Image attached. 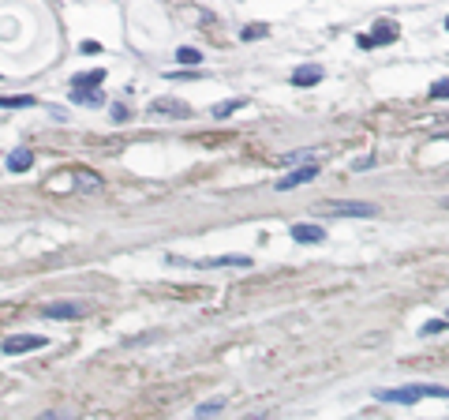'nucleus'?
I'll list each match as a JSON object with an SVG mask.
<instances>
[{"label": "nucleus", "instance_id": "f257e3e1", "mask_svg": "<svg viewBox=\"0 0 449 420\" xmlns=\"http://www.w3.org/2000/svg\"><path fill=\"white\" fill-rule=\"evenodd\" d=\"M378 402L386 405H416L424 398H449V387L438 383H412V387H397V390H375Z\"/></svg>", "mask_w": 449, "mask_h": 420}, {"label": "nucleus", "instance_id": "f03ea898", "mask_svg": "<svg viewBox=\"0 0 449 420\" xmlns=\"http://www.w3.org/2000/svg\"><path fill=\"white\" fill-rule=\"evenodd\" d=\"M322 214H329V218H375L378 206L363 203V199H329V203H322Z\"/></svg>", "mask_w": 449, "mask_h": 420}, {"label": "nucleus", "instance_id": "7ed1b4c3", "mask_svg": "<svg viewBox=\"0 0 449 420\" xmlns=\"http://www.w3.org/2000/svg\"><path fill=\"white\" fill-rule=\"evenodd\" d=\"M150 113H154V116H165V121H188V116H191V105L180 101V98H154V101H150Z\"/></svg>", "mask_w": 449, "mask_h": 420}, {"label": "nucleus", "instance_id": "20e7f679", "mask_svg": "<svg viewBox=\"0 0 449 420\" xmlns=\"http://www.w3.org/2000/svg\"><path fill=\"white\" fill-rule=\"evenodd\" d=\"M42 311H45V319H83L90 304H83V300H52Z\"/></svg>", "mask_w": 449, "mask_h": 420}, {"label": "nucleus", "instance_id": "39448f33", "mask_svg": "<svg viewBox=\"0 0 449 420\" xmlns=\"http://www.w3.org/2000/svg\"><path fill=\"white\" fill-rule=\"evenodd\" d=\"M314 177H319V165L307 162V165L292 169V173H285L281 180L273 184V188H277V192H292V188H300V184H307V180H314Z\"/></svg>", "mask_w": 449, "mask_h": 420}, {"label": "nucleus", "instance_id": "423d86ee", "mask_svg": "<svg viewBox=\"0 0 449 420\" xmlns=\"http://www.w3.org/2000/svg\"><path fill=\"white\" fill-rule=\"evenodd\" d=\"M45 346V338L42 334H11V338H4V349L8 357H19V353H30V349H42Z\"/></svg>", "mask_w": 449, "mask_h": 420}, {"label": "nucleus", "instance_id": "0eeeda50", "mask_svg": "<svg viewBox=\"0 0 449 420\" xmlns=\"http://www.w3.org/2000/svg\"><path fill=\"white\" fill-rule=\"evenodd\" d=\"M292 241L296 244H319V241H326V229L314 226V221H296V226H292Z\"/></svg>", "mask_w": 449, "mask_h": 420}, {"label": "nucleus", "instance_id": "6e6552de", "mask_svg": "<svg viewBox=\"0 0 449 420\" xmlns=\"http://www.w3.org/2000/svg\"><path fill=\"white\" fill-rule=\"evenodd\" d=\"M390 42H397V26H393V23H378V26H375V34L360 38V45H363V49H367V45H390Z\"/></svg>", "mask_w": 449, "mask_h": 420}, {"label": "nucleus", "instance_id": "1a4fd4ad", "mask_svg": "<svg viewBox=\"0 0 449 420\" xmlns=\"http://www.w3.org/2000/svg\"><path fill=\"white\" fill-rule=\"evenodd\" d=\"M319 79H322L319 64H300V68L292 72V87H314Z\"/></svg>", "mask_w": 449, "mask_h": 420}, {"label": "nucleus", "instance_id": "9d476101", "mask_svg": "<svg viewBox=\"0 0 449 420\" xmlns=\"http://www.w3.org/2000/svg\"><path fill=\"white\" fill-rule=\"evenodd\" d=\"M75 188L86 192V195H94V192H101V177L90 173V169H75Z\"/></svg>", "mask_w": 449, "mask_h": 420}, {"label": "nucleus", "instance_id": "9b49d317", "mask_svg": "<svg viewBox=\"0 0 449 420\" xmlns=\"http://www.w3.org/2000/svg\"><path fill=\"white\" fill-rule=\"evenodd\" d=\"M30 165H34V154L26 150V147H16V150L8 154V169H11V173H26Z\"/></svg>", "mask_w": 449, "mask_h": 420}, {"label": "nucleus", "instance_id": "f8f14e48", "mask_svg": "<svg viewBox=\"0 0 449 420\" xmlns=\"http://www.w3.org/2000/svg\"><path fill=\"white\" fill-rule=\"evenodd\" d=\"M105 83V72L94 68V72H83V75H75L72 79V90H90V87H101Z\"/></svg>", "mask_w": 449, "mask_h": 420}, {"label": "nucleus", "instance_id": "ddd939ff", "mask_svg": "<svg viewBox=\"0 0 449 420\" xmlns=\"http://www.w3.org/2000/svg\"><path fill=\"white\" fill-rule=\"evenodd\" d=\"M203 267H251V259L247 255H214V259H206Z\"/></svg>", "mask_w": 449, "mask_h": 420}, {"label": "nucleus", "instance_id": "4468645a", "mask_svg": "<svg viewBox=\"0 0 449 420\" xmlns=\"http://www.w3.org/2000/svg\"><path fill=\"white\" fill-rule=\"evenodd\" d=\"M176 64H183V68H199V64H203V52L191 49V45H183V49H176Z\"/></svg>", "mask_w": 449, "mask_h": 420}, {"label": "nucleus", "instance_id": "2eb2a0df", "mask_svg": "<svg viewBox=\"0 0 449 420\" xmlns=\"http://www.w3.org/2000/svg\"><path fill=\"white\" fill-rule=\"evenodd\" d=\"M224 409V398H210V402H203V405H195V420H206V416H214V413H221Z\"/></svg>", "mask_w": 449, "mask_h": 420}, {"label": "nucleus", "instance_id": "dca6fc26", "mask_svg": "<svg viewBox=\"0 0 449 420\" xmlns=\"http://www.w3.org/2000/svg\"><path fill=\"white\" fill-rule=\"evenodd\" d=\"M244 105H247L244 98H232V101H217V105H214V116H217V121H224V116H232L236 109H244Z\"/></svg>", "mask_w": 449, "mask_h": 420}, {"label": "nucleus", "instance_id": "f3484780", "mask_svg": "<svg viewBox=\"0 0 449 420\" xmlns=\"http://www.w3.org/2000/svg\"><path fill=\"white\" fill-rule=\"evenodd\" d=\"M266 34H270V26H266V23H255V26H244V31H240L244 42H255V38H266Z\"/></svg>", "mask_w": 449, "mask_h": 420}, {"label": "nucleus", "instance_id": "a211bd4d", "mask_svg": "<svg viewBox=\"0 0 449 420\" xmlns=\"http://www.w3.org/2000/svg\"><path fill=\"white\" fill-rule=\"evenodd\" d=\"M72 101H79V105H101L105 94H90V90H72Z\"/></svg>", "mask_w": 449, "mask_h": 420}, {"label": "nucleus", "instance_id": "6ab92c4d", "mask_svg": "<svg viewBox=\"0 0 449 420\" xmlns=\"http://www.w3.org/2000/svg\"><path fill=\"white\" fill-rule=\"evenodd\" d=\"M26 105H34V98H0V109H26Z\"/></svg>", "mask_w": 449, "mask_h": 420}, {"label": "nucleus", "instance_id": "aec40b11", "mask_svg": "<svg viewBox=\"0 0 449 420\" xmlns=\"http://www.w3.org/2000/svg\"><path fill=\"white\" fill-rule=\"evenodd\" d=\"M442 331H445V319H431V323L419 326V338H431V334H442Z\"/></svg>", "mask_w": 449, "mask_h": 420}, {"label": "nucleus", "instance_id": "412c9836", "mask_svg": "<svg viewBox=\"0 0 449 420\" xmlns=\"http://www.w3.org/2000/svg\"><path fill=\"white\" fill-rule=\"evenodd\" d=\"M431 98H442V101L449 98V79H438V83L431 87Z\"/></svg>", "mask_w": 449, "mask_h": 420}, {"label": "nucleus", "instance_id": "4be33fe9", "mask_svg": "<svg viewBox=\"0 0 449 420\" xmlns=\"http://www.w3.org/2000/svg\"><path fill=\"white\" fill-rule=\"evenodd\" d=\"M38 420H60L57 413H42V416H38Z\"/></svg>", "mask_w": 449, "mask_h": 420}, {"label": "nucleus", "instance_id": "5701e85b", "mask_svg": "<svg viewBox=\"0 0 449 420\" xmlns=\"http://www.w3.org/2000/svg\"><path fill=\"white\" fill-rule=\"evenodd\" d=\"M442 206H445V210H449V195H445V199H442Z\"/></svg>", "mask_w": 449, "mask_h": 420}, {"label": "nucleus", "instance_id": "b1692460", "mask_svg": "<svg viewBox=\"0 0 449 420\" xmlns=\"http://www.w3.org/2000/svg\"><path fill=\"white\" fill-rule=\"evenodd\" d=\"M445 31H449V16H445Z\"/></svg>", "mask_w": 449, "mask_h": 420}, {"label": "nucleus", "instance_id": "393cba45", "mask_svg": "<svg viewBox=\"0 0 449 420\" xmlns=\"http://www.w3.org/2000/svg\"><path fill=\"white\" fill-rule=\"evenodd\" d=\"M445 323H449V315H445Z\"/></svg>", "mask_w": 449, "mask_h": 420}]
</instances>
